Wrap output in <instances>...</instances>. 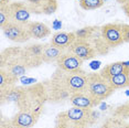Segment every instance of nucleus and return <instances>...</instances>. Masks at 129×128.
<instances>
[{
	"instance_id": "nucleus-1",
	"label": "nucleus",
	"mask_w": 129,
	"mask_h": 128,
	"mask_svg": "<svg viewBox=\"0 0 129 128\" xmlns=\"http://www.w3.org/2000/svg\"><path fill=\"white\" fill-rule=\"evenodd\" d=\"M87 75L82 69L75 71H62L56 69L54 74L44 84L48 101L53 103H61L70 100L72 94L83 92L87 86Z\"/></svg>"
},
{
	"instance_id": "nucleus-2",
	"label": "nucleus",
	"mask_w": 129,
	"mask_h": 128,
	"mask_svg": "<svg viewBox=\"0 0 129 128\" xmlns=\"http://www.w3.org/2000/svg\"><path fill=\"white\" fill-rule=\"evenodd\" d=\"M1 105L14 103L19 109H31L41 112L43 104L48 101V94L44 84L34 86H11L0 89Z\"/></svg>"
},
{
	"instance_id": "nucleus-3",
	"label": "nucleus",
	"mask_w": 129,
	"mask_h": 128,
	"mask_svg": "<svg viewBox=\"0 0 129 128\" xmlns=\"http://www.w3.org/2000/svg\"><path fill=\"white\" fill-rule=\"evenodd\" d=\"M99 114L93 108H72L61 112L55 119V128H90Z\"/></svg>"
},
{
	"instance_id": "nucleus-4",
	"label": "nucleus",
	"mask_w": 129,
	"mask_h": 128,
	"mask_svg": "<svg viewBox=\"0 0 129 128\" xmlns=\"http://www.w3.org/2000/svg\"><path fill=\"white\" fill-rule=\"evenodd\" d=\"M0 69L9 71L14 76L20 77L29 70L23 59V48H8L1 52L0 55Z\"/></svg>"
},
{
	"instance_id": "nucleus-5",
	"label": "nucleus",
	"mask_w": 129,
	"mask_h": 128,
	"mask_svg": "<svg viewBox=\"0 0 129 128\" xmlns=\"http://www.w3.org/2000/svg\"><path fill=\"white\" fill-rule=\"evenodd\" d=\"M85 91L88 93L99 105L104 100H107L115 92V89L111 87L106 78H104L99 73H88V75H87V86Z\"/></svg>"
},
{
	"instance_id": "nucleus-6",
	"label": "nucleus",
	"mask_w": 129,
	"mask_h": 128,
	"mask_svg": "<svg viewBox=\"0 0 129 128\" xmlns=\"http://www.w3.org/2000/svg\"><path fill=\"white\" fill-rule=\"evenodd\" d=\"M101 33L109 49H114L124 43L121 23H106L101 27Z\"/></svg>"
},
{
	"instance_id": "nucleus-7",
	"label": "nucleus",
	"mask_w": 129,
	"mask_h": 128,
	"mask_svg": "<svg viewBox=\"0 0 129 128\" xmlns=\"http://www.w3.org/2000/svg\"><path fill=\"white\" fill-rule=\"evenodd\" d=\"M1 30L8 40L16 43H25L31 39L27 29V24L23 23L11 21L4 28H1Z\"/></svg>"
},
{
	"instance_id": "nucleus-8",
	"label": "nucleus",
	"mask_w": 129,
	"mask_h": 128,
	"mask_svg": "<svg viewBox=\"0 0 129 128\" xmlns=\"http://www.w3.org/2000/svg\"><path fill=\"white\" fill-rule=\"evenodd\" d=\"M40 113L31 109H19L11 119L13 128H31L38 123Z\"/></svg>"
},
{
	"instance_id": "nucleus-9",
	"label": "nucleus",
	"mask_w": 129,
	"mask_h": 128,
	"mask_svg": "<svg viewBox=\"0 0 129 128\" xmlns=\"http://www.w3.org/2000/svg\"><path fill=\"white\" fill-rule=\"evenodd\" d=\"M43 49L44 44H30L23 48V59L27 63L29 69L39 68L43 64Z\"/></svg>"
},
{
	"instance_id": "nucleus-10",
	"label": "nucleus",
	"mask_w": 129,
	"mask_h": 128,
	"mask_svg": "<svg viewBox=\"0 0 129 128\" xmlns=\"http://www.w3.org/2000/svg\"><path fill=\"white\" fill-rule=\"evenodd\" d=\"M66 51L74 53L83 61L94 59L96 56V54H97V52L94 49V46L87 40H82V39H76L75 42Z\"/></svg>"
},
{
	"instance_id": "nucleus-11",
	"label": "nucleus",
	"mask_w": 129,
	"mask_h": 128,
	"mask_svg": "<svg viewBox=\"0 0 129 128\" xmlns=\"http://www.w3.org/2000/svg\"><path fill=\"white\" fill-rule=\"evenodd\" d=\"M9 11L11 16V21L23 23V24H27L28 22H30L29 20H30L31 12L25 2H21V1L11 2L9 5Z\"/></svg>"
},
{
	"instance_id": "nucleus-12",
	"label": "nucleus",
	"mask_w": 129,
	"mask_h": 128,
	"mask_svg": "<svg viewBox=\"0 0 129 128\" xmlns=\"http://www.w3.org/2000/svg\"><path fill=\"white\" fill-rule=\"evenodd\" d=\"M84 61L80 59L77 55H75L74 53L70 51H65L64 53L60 56V59L56 62L57 69L62 70V71H75L82 68Z\"/></svg>"
},
{
	"instance_id": "nucleus-13",
	"label": "nucleus",
	"mask_w": 129,
	"mask_h": 128,
	"mask_svg": "<svg viewBox=\"0 0 129 128\" xmlns=\"http://www.w3.org/2000/svg\"><path fill=\"white\" fill-rule=\"evenodd\" d=\"M76 39H77V38L75 36V32L61 31V32H55L53 36H52L50 43H51L52 45L61 49V50L66 51L67 49L75 42Z\"/></svg>"
},
{
	"instance_id": "nucleus-14",
	"label": "nucleus",
	"mask_w": 129,
	"mask_h": 128,
	"mask_svg": "<svg viewBox=\"0 0 129 128\" xmlns=\"http://www.w3.org/2000/svg\"><path fill=\"white\" fill-rule=\"evenodd\" d=\"M69 101L72 104V106L78 107V108H94V107L98 105L97 102L94 100L86 91L72 94Z\"/></svg>"
},
{
	"instance_id": "nucleus-15",
	"label": "nucleus",
	"mask_w": 129,
	"mask_h": 128,
	"mask_svg": "<svg viewBox=\"0 0 129 128\" xmlns=\"http://www.w3.org/2000/svg\"><path fill=\"white\" fill-rule=\"evenodd\" d=\"M27 29L30 34L31 39L41 40L45 39L51 34V29H50L45 23L40 21H30L27 23Z\"/></svg>"
},
{
	"instance_id": "nucleus-16",
	"label": "nucleus",
	"mask_w": 129,
	"mask_h": 128,
	"mask_svg": "<svg viewBox=\"0 0 129 128\" xmlns=\"http://www.w3.org/2000/svg\"><path fill=\"white\" fill-rule=\"evenodd\" d=\"M126 69H127L126 62L119 61V62H114L111 64H108V65L104 66V68L99 71V74L108 81V80H110L111 77H114V76H116V75H118L119 73H121Z\"/></svg>"
},
{
	"instance_id": "nucleus-17",
	"label": "nucleus",
	"mask_w": 129,
	"mask_h": 128,
	"mask_svg": "<svg viewBox=\"0 0 129 128\" xmlns=\"http://www.w3.org/2000/svg\"><path fill=\"white\" fill-rule=\"evenodd\" d=\"M65 51L61 50V49L56 48V46L52 45L51 43H46L44 44V49H43V54L42 59L43 63L50 64V63H56L60 56L62 55Z\"/></svg>"
},
{
	"instance_id": "nucleus-18",
	"label": "nucleus",
	"mask_w": 129,
	"mask_h": 128,
	"mask_svg": "<svg viewBox=\"0 0 129 128\" xmlns=\"http://www.w3.org/2000/svg\"><path fill=\"white\" fill-rule=\"evenodd\" d=\"M108 82H109L111 87L115 91L119 88H127V87H129V66H127V69L125 71H122L121 73H119L118 75L108 80Z\"/></svg>"
},
{
	"instance_id": "nucleus-19",
	"label": "nucleus",
	"mask_w": 129,
	"mask_h": 128,
	"mask_svg": "<svg viewBox=\"0 0 129 128\" xmlns=\"http://www.w3.org/2000/svg\"><path fill=\"white\" fill-rule=\"evenodd\" d=\"M17 81H18V77L11 74L9 71L5 69H0V89L14 86Z\"/></svg>"
},
{
	"instance_id": "nucleus-20",
	"label": "nucleus",
	"mask_w": 129,
	"mask_h": 128,
	"mask_svg": "<svg viewBox=\"0 0 129 128\" xmlns=\"http://www.w3.org/2000/svg\"><path fill=\"white\" fill-rule=\"evenodd\" d=\"M58 5H57V0H42L39 8V14H52L57 10Z\"/></svg>"
},
{
	"instance_id": "nucleus-21",
	"label": "nucleus",
	"mask_w": 129,
	"mask_h": 128,
	"mask_svg": "<svg viewBox=\"0 0 129 128\" xmlns=\"http://www.w3.org/2000/svg\"><path fill=\"white\" fill-rule=\"evenodd\" d=\"M113 117L122 119V120L128 119L129 118V102L117 106L116 108L113 110Z\"/></svg>"
},
{
	"instance_id": "nucleus-22",
	"label": "nucleus",
	"mask_w": 129,
	"mask_h": 128,
	"mask_svg": "<svg viewBox=\"0 0 129 128\" xmlns=\"http://www.w3.org/2000/svg\"><path fill=\"white\" fill-rule=\"evenodd\" d=\"M104 0H80V6L84 10H95L103 7Z\"/></svg>"
},
{
	"instance_id": "nucleus-23",
	"label": "nucleus",
	"mask_w": 129,
	"mask_h": 128,
	"mask_svg": "<svg viewBox=\"0 0 129 128\" xmlns=\"http://www.w3.org/2000/svg\"><path fill=\"white\" fill-rule=\"evenodd\" d=\"M11 22V16L9 11V6L0 7V27L4 28L6 24Z\"/></svg>"
},
{
	"instance_id": "nucleus-24",
	"label": "nucleus",
	"mask_w": 129,
	"mask_h": 128,
	"mask_svg": "<svg viewBox=\"0 0 129 128\" xmlns=\"http://www.w3.org/2000/svg\"><path fill=\"white\" fill-rule=\"evenodd\" d=\"M94 30V27H85L82 29L75 31V36L77 39H82V40H88V38L90 37L92 32Z\"/></svg>"
},
{
	"instance_id": "nucleus-25",
	"label": "nucleus",
	"mask_w": 129,
	"mask_h": 128,
	"mask_svg": "<svg viewBox=\"0 0 129 128\" xmlns=\"http://www.w3.org/2000/svg\"><path fill=\"white\" fill-rule=\"evenodd\" d=\"M25 4H27L31 13L39 14V8H40L41 4H42V0H27Z\"/></svg>"
},
{
	"instance_id": "nucleus-26",
	"label": "nucleus",
	"mask_w": 129,
	"mask_h": 128,
	"mask_svg": "<svg viewBox=\"0 0 129 128\" xmlns=\"http://www.w3.org/2000/svg\"><path fill=\"white\" fill-rule=\"evenodd\" d=\"M122 38H124V43H129V24L122 23Z\"/></svg>"
},
{
	"instance_id": "nucleus-27",
	"label": "nucleus",
	"mask_w": 129,
	"mask_h": 128,
	"mask_svg": "<svg viewBox=\"0 0 129 128\" xmlns=\"http://www.w3.org/2000/svg\"><path fill=\"white\" fill-rule=\"evenodd\" d=\"M121 9L124 10V12L126 13V16L129 18V2H127V4H124L121 5Z\"/></svg>"
},
{
	"instance_id": "nucleus-28",
	"label": "nucleus",
	"mask_w": 129,
	"mask_h": 128,
	"mask_svg": "<svg viewBox=\"0 0 129 128\" xmlns=\"http://www.w3.org/2000/svg\"><path fill=\"white\" fill-rule=\"evenodd\" d=\"M11 4L10 0H0V7H6Z\"/></svg>"
},
{
	"instance_id": "nucleus-29",
	"label": "nucleus",
	"mask_w": 129,
	"mask_h": 128,
	"mask_svg": "<svg viewBox=\"0 0 129 128\" xmlns=\"http://www.w3.org/2000/svg\"><path fill=\"white\" fill-rule=\"evenodd\" d=\"M118 4L120 5H124V4H127V2H129V0H116Z\"/></svg>"
}]
</instances>
